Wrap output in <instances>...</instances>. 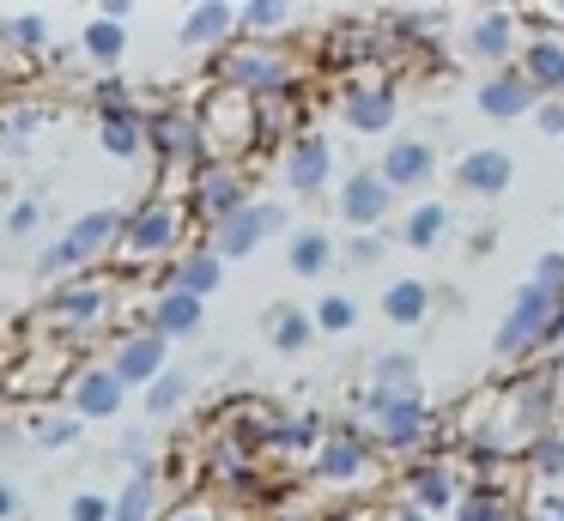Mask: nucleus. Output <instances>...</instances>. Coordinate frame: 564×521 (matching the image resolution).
Here are the masks:
<instances>
[{
    "label": "nucleus",
    "mask_w": 564,
    "mask_h": 521,
    "mask_svg": "<svg viewBox=\"0 0 564 521\" xmlns=\"http://www.w3.org/2000/svg\"><path fill=\"white\" fill-rule=\"evenodd\" d=\"M389 237H394V230H352V242H346L340 261L346 267H377L382 254H389Z\"/></svg>",
    "instance_id": "nucleus-42"
},
{
    "label": "nucleus",
    "mask_w": 564,
    "mask_h": 521,
    "mask_svg": "<svg viewBox=\"0 0 564 521\" xmlns=\"http://www.w3.org/2000/svg\"><path fill=\"white\" fill-rule=\"evenodd\" d=\"M159 521H219V509L213 503H176V509H164Z\"/></svg>",
    "instance_id": "nucleus-50"
},
{
    "label": "nucleus",
    "mask_w": 564,
    "mask_h": 521,
    "mask_svg": "<svg viewBox=\"0 0 564 521\" xmlns=\"http://www.w3.org/2000/svg\"><path fill=\"white\" fill-rule=\"evenodd\" d=\"M389 521H437V515H419L413 503H394V515H389Z\"/></svg>",
    "instance_id": "nucleus-54"
},
{
    "label": "nucleus",
    "mask_w": 564,
    "mask_h": 521,
    "mask_svg": "<svg viewBox=\"0 0 564 521\" xmlns=\"http://www.w3.org/2000/svg\"><path fill=\"white\" fill-rule=\"evenodd\" d=\"M122 225H128V206H86V213L37 254V279L67 285V279H79V273H98L104 254L122 249Z\"/></svg>",
    "instance_id": "nucleus-1"
},
{
    "label": "nucleus",
    "mask_w": 564,
    "mask_h": 521,
    "mask_svg": "<svg viewBox=\"0 0 564 521\" xmlns=\"http://www.w3.org/2000/svg\"><path fill=\"white\" fill-rule=\"evenodd\" d=\"M516 24H522V12L479 7L474 19L462 24V55L474 61V67H486V73L510 67V55H522V48H516Z\"/></svg>",
    "instance_id": "nucleus-15"
},
{
    "label": "nucleus",
    "mask_w": 564,
    "mask_h": 521,
    "mask_svg": "<svg viewBox=\"0 0 564 521\" xmlns=\"http://www.w3.org/2000/svg\"><path fill=\"white\" fill-rule=\"evenodd\" d=\"M219 285H225V261L207 249V242L183 249L171 267H164V291H188V297H200V303H207Z\"/></svg>",
    "instance_id": "nucleus-26"
},
{
    "label": "nucleus",
    "mask_w": 564,
    "mask_h": 521,
    "mask_svg": "<svg viewBox=\"0 0 564 521\" xmlns=\"http://www.w3.org/2000/svg\"><path fill=\"white\" fill-rule=\"evenodd\" d=\"M0 31H7L13 48H25V55H43V48H50V19H43V12H7Z\"/></svg>",
    "instance_id": "nucleus-40"
},
{
    "label": "nucleus",
    "mask_w": 564,
    "mask_h": 521,
    "mask_svg": "<svg viewBox=\"0 0 564 521\" xmlns=\"http://www.w3.org/2000/svg\"><path fill=\"white\" fill-rule=\"evenodd\" d=\"M322 436H328V431H322L316 412H297V419L268 412V419H261V455H316Z\"/></svg>",
    "instance_id": "nucleus-27"
},
{
    "label": "nucleus",
    "mask_w": 564,
    "mask_h": 521,
    "mask_svg": "<svg viewBox=\"0 0 564 521\" xmlns=\"http://www.w3.org/2000/svg\"><path fill=\"white\" fill-rule=\"evenodd\" d=\"M365 382H370V388H394V394L419 388V351H406V346L377 351V358H370V376H365Z\"/></svg>",
    "instance_id": "nucleus-35"
},
{
    "label": "nucleus",
    "mask_w": 564,
    "mask_h": 521,
    "mask_svg": "<svg viewBox=\"0 0 564 521\" xmlns=\"http://www.w3.org/2000/svg\"><path fill=\"white\" fill-rule=\"evenodd\" d=\"M462 491H467V479L449 455H419V460H406V473H401V503H413L419 515H437V521L455 515V509H462Z\"/></svg>",
    "instance_id": "nucleus-12"
},
{
    "label": "nucleus",
    "mask_w": 564,
    "mask_h": 521,
    "mask_svg": "<svg viewBox=\"0 0 564 521\" xmlns=\"http://www.w3.org/2000/svg\"><path fill=\"white\" fill-rule=\"evenodd\" d=\"M237 31H243V24H237V7H231V0H200V7L183 12V31H176V43H183V48H213V55H219V48L237 43Z\"/></svg>",
    "instance_id": "nucleus-22"
},
{
    "label": "nucleus",
    "mask_w": 564,
    "mask_h": 521,
    "mask_svg": "<svg viewBox=\"0 0 564 521\" xmlns=\"http://www.w3.org/2000/svg\"><path fill=\"white\" fill-rule=\"evenodd\" d=\"M455 188L474 194V200H503L516 182V152H503V145H474V152L455 158Z\"/></svg>",
    "instance_id": "nucleus-19"
},
{
    "label": "nucleus",
    "mask_w": 564,
    "mask_h": 521,
    "mask_svg": "<svg viewBox=\"0 0 564 521\" xmlns=\"http://www.w3.org/2000/svg\"><path fill=\"white\" fill-rule=\"evenodd\" d=\"M552 370H558V388H564V351H558V358H552Z\"/></svg>",
    "instance_id": "nucleus-57"
},
{
    "label": "nucleus",
    "mask_w": 564,
    "mask_h": 521,
    "mask_svg": "<svg viewBox=\"0 0 564 521\" xmlns=\"http://www.w3.org/2000/svg\"><path fill=\"white\" fill-rule=\"evenodd\" d=\"M116 310V279L110 273H79L67 279V285L50 291V303H43V322L62 327V334H91V327H104Z\"/></svg>",
    "instance_id": "nucleus-10"
},
{
    "label": "nucleus",
    "mask_w": 564,
    "mask_h": 521,
    "mask_svg": "<svg viewBox=\"0 0 564 521\" xmlns=\"http://www.w3.org/2000/svg\"><path fill=\"white\" fill-rule=\"evenodd\" d=\"M377 170H382V182H389L394 194H413V188H425V182L437 176V145L419 140V133L389 140V152L377 158Z\"/></svg>",
    "instance_id": "nucleus-21"
},
{
    "label": "nucleus",
    "mask_w": 564,
    "mask_h": 521,
    "mask_svg": "<svg viewBox=\"0 0 564 521\" xmlns=\"http://www.w3.org/2000/svg\"><path fill=\"white\" fill-rule=\"evenodd\" d=\"M467 249H474V254H491V249H498V225H479V230H474V242H467Z\"/></svg>",
    "instance_id": "nucleus-52"
},
{
    "label": "nucleus",
    "mask_w": 564,
    "mask_h": 521,
    "mask_svg": "<svg viewBox=\"0 0 564 521\" xmlns=\"http://www.w3.org/2000/svg\"><path fill=\"white\" fill-rule=\"evenodd\" d=\"M122 104H134V91H128V79H122V73H104V79L91 85V109L104 116V109H122Z\"/></svg>",
    "instance_id": "nucleus-44"
},
{
    "label": "nucleus",
    "mask_w": 564,
    "mask_h": 521,
    "mask_svg": "<svg viewBox=\"0 0 564 521\" xmlns=\"http://www.w3.org/2000/svg\"><path fill=\"white\" fill-rule=\"evenodd\" d=\"M455 521H522V509H516L510 485H486V479H467L462 491V509H455Z\"/></svg>",
    "instance_id": "nucleus-32"
},
{
    "label": "nucleus",
    "mask_w": 564,
    "mask_h": 521,
    "mask_svg": "<svg viewBox=\"0 0 564 521\" xmlns=\"http://www.w3.org/2000/svg\"><path fill=\"white\" fill-rule=\"evenodd\" d=\"M147 152L159 158V164H171V170L213 164L195 104H159V109H147Z\"/></svg>",
    "instance_id": "nucleus-9"
},
{
    "label": "nucleus",
    "mask_w": 564,
    "mask_h": 521,
    "mask_svg": "<svg viewBox=\"0 0 564 521\" xmlns=\"http://www.w3.org/2000/svg\"><path fill=\"white\" fill-rule=\"evenodd\" d=\"M280 182L297 194V200H322L334 188V140L322 128L297 133L292 145L280 152Z\"/></svg>",
    "instance_id": "nucleus-13"
},
{
    "label": "nucleus",
    "mask_w": 564,
    "mask_h": 521,
    "mask_svg": "<svg viewBox=\"0 0 564 521\" xmlns=\"http://www.w3.org/2000/svg\"><path fill=\"white\" fill-rule=\"evenodd\" d=\"M37 109H19V116H7V121H0V133H7V145H19V140H25V133H37Z\"/></svg>",
    "instance_id": "nucleus-49"
},
{
    "label": "nucleus",
    "mask_w": 564,
    "mask_h": 521,
    "mask_svg": "<svg viewBox=\"0 0 564 521\" xmlns=\"http://www.w3.org/2000/svg\"><path fill=\"white\" fill-rule=\"evenodd\" d=\"M528 521H558V515H552L546 503H534V509H528Z\"/></svg>",
    "instance_id": "nucleus-56"
},
{
    "label": "nucleus",
    "mask_w": 564,
    "mask_h": 521,
    "mask_svg": "<svg viewBox=\"0 0 564 521\" xmlns=\"http://www.w3.org/2000/svg\"><path fill=\"white\" fill-rule=\"evenodd\" d=\"M195 116H200V133H207V152L225 158V164H237L243 152L261 145V104L231 91V85H213L195 104Z\"/></svg>",
    "instance_id": "nucleus-5"
},
{
    "label": "nucleus",
    "mask_w": 564,
    "mask_h": 521,
    "mask_svg": "<svg viewBox=\"0 0 564 521\" xmlns=\"http://www.w3.org/2000/svg\"><path fill=\"white\" fill-rule=\"evenodd\" d=\"M249 200H256V188H249V170H243V164H225V158L188 170V182H183L188 225H207V230H219L225 218L243 213Z\"/></svg>",
    "instance_id": "nucleus-6"
},
{
    "label": "nucleus",
    "mask_w": 564,
    "mask_h": 521,
    "mask_svg": "<svg viewBox=\"0 0 564 521\" xmlns=\"http://www.w3.org/2000/svg\"><path fill=\"white\" fill-rule=\"evenodd\" d=\"M19 503H25V497H19V485L0 479V521H13V515H19Z\"/></svg>",
    "instance_id": "nucleus-51"
},
{
    "label": "nucleus",
    "mask_w": 564,
    "mask_h": 521,
    "mask_svg": "<svg viewBox=\"0 0 564 521\" xmlns=\"http://www.w3.org/2000/svg\"><path fill=\"white\" fill-rule=\"evenodd\" d=\"M522 467H528V479H540L546 491H558L564 485V431L534 436V443L522 448Z\"/></svg>",
    "instance_id": "nucleus-36"
},
{
    "label": "nucleus",
    "mask_w": 564,
    "mask_h": 521,
    "mask_svg": "<svg viewBox=\"0 0 564 521\" xmlns=\"http://www.w3.org/2000/svg\"><path fill=\"white\" fill-rule=\"evenodd\" d=\"M183 230H188L183 194H152V200H140L134 213H128L122 249H116V254H122L128 267H152V261L171 267L176 254H183Z\"/></svg>",
    "instance_id": "nucleus-4"
},
{
    "label": "nucleus",
    "mask_w": 564,
    "mask_h": 521,
    "mask_svg": "<svg viewBox=\"0 0 564 521\" xmlns=\"http://www.w3.org/2000/svg\"><path fill=\"white\" fill-rule=\"evenodd\" d=\"M280 230H292V213H285L273 194H256L243 213H231L219 230H207V249L219 254V261H243V254H256L261 242L280 237Z\"/></svg>",
    "instance_id": "nucleus-11"
},
{
    "label": "nucleus",
    "mask_w": 564,
    "mask_h": 521,
    "mask_svg": "<svg viewBox=\"0 0 564 521\" xmlns=\"http://www.w3.org/2000/svg\"><path fill=\"white\" fill-rule=\"evenodd\" d=\"M104 363L122 376V388H140V394H147V388L171 370V339H159L152 327H128V334H116V346Z\"/></svg>",
    "instance_id": "nucleus-17"
},
{
    "label": "nucleus",
    "mask_w": 564,
    "mask_h": 521,
    "mask_svg": "<svg viewBox=\"0 0 564 521\" xmlns=\"http://www.w3.org/2000/svg\"><path fill=\"white\" fill-rule=\"evenodd\" d=\"M528 279H540V285L564 291V249H546V254H534V267H528Z\"/></svg>",
    "instance_id": "nucleus-47"
},
{
    "label": "nucleus",
    "mask_w": 564,
    "mask_h": 521,
    "mask_svg": "<svg viewBox=\"0 0 564 521\" xmlns=\"http://www.w3.org/2000/svg\"><path fill=\"white\" fill-rule=\"evenodd\" d=\"M474 109L479 116H491V121H516V116H534L540 109V91L522 79V67H498V73H486V79L474 85Z\"/></svg>",
    "instance_id": "nucleus-20"
},
{
    "label": "nucleus",
    "mask_w": 564,
    "mask_h": 521,
    "mask_svg": "<svg viewBox=\"0 0 564 521\" xmlns=\"http://www.w3.org/2000/svg\"><path fill=\"white\" fill-rule=\"evenodd\" d=\"M122 467L128 473H159V455H152V436L147 431H128L122 436Z\"/></svg>",
    "instance_id": "nucleus-43"
},
{
    "label": "nucleus",
    "mask_w": 564,
    "mask_h": 521,
    "mask_svg": "<svg viewBox=\"0 0 564 521\" xmlns=\"http://www.w3.org/2000/svg\"><path fill=\"white\" fill-rule=\"evenodd\" d=\"M534 128L546 133V140H564V97H546V104L534 109Z\"/></svg>",
    "instance_id": "nucleus-48"
},
{
    "label": "nucleus",
    "mask_w": 564,
    "mask_h": 521,
    "mask_svg": "<svg viewBox=\"0 0 564 521\" xmlns=\"http://www.w3.org/2000/svg\"><path fill=\"white\" fill-rule=\"evenodd\" d=\"M334 261H340V242L322 225H297L292 237H285V267H292L297 279H322Z\"/></svg>",
    "instance_id": "nucleus-28"
},
{
    "label": "nucleus",
    "mask_w": 564,
    "mask_h": 521,
    "mask_svg": "<svg viewBox=\"0 0 564 521\" xmlns=\"http://www.w3.org/2000/svg\"><path fill=\"white\" fill-rule=\"evenodd\" d=\"M394 116H401V91H394V79H352L340 91V121L352 133H389Z\"/></svg>",
    "instance_id": "nucleus-18"
},
{
    "label": "nucleus",
    "mask_w": 564,
    "mask_h": 521,
    "mask_svg": "<svg viewBox=\"0 0 564 521\" xmlns=\"http://www.w3.org/2000/svg\"><path fill=\"white\" fill-rule=\"evenodd\" d=\"M540 503H546V509H552V515H558V521H564V485H558V491H546V497H540Z\"/></svg>",
    "instance_id": "nucleus-55"
},
{
    "label": "nucleus",
    "mask_w": 564,
    "mask_h": 521,
    "mask_svg": "<svg viewBox=\"0 0 564 521\" xmlns=\"http://www.w3.org/2000/svg\"><path fill=\"white\" fill-rule=\"evenodd\" d=\"M122 400H128V388L110 363H74V376H67V388H62V412H74L79 424L116 419Z\"/></svg>",
    "instance_id": "nucleus-14"
},
{
    "label": "nucleus",
    "mask_w": 564,
    "mask_h": 521,
    "mask_svg": "<svg viewBox=\"0 0 564 521\" xmlns=\"http://www.w3.org/2000/svg\"><path fill=\"white\" fill-rule=\"evenodd\" d=\"M394 237H401L413 254H431L443 237H449V206H443V200H419V206H406V218H401V230H394Z\"/></svg>",
    "instance_id": "nucleus-33"
},
{
    "label": "nucleus",
    "mask_w": 564,
    "mask_h": 521,
    "mask_svg": "<svg viewBox=\"0 0 564 521\" xmlns=\"http://www.w3.org/2000/svg\"><path fill=\"white\" fill-rule=\"evenodd\" d=\"M382 473V448L370 431H358V424H340V431L322 436V448L310 455V479L328 485V491H352V485L377 479Z\"/></svg>",
    "instance_id": "nucleus-7"
},
{
    "label": "nucleus",
    "mask_w": 564,
    "mask_h": 521,
    "mask_svg": "<svg viewBox=\"0 0 564 521\" xmlns=\"http://www.w3.org/2000/svg\"><path fill=\"white\" fill-rule=\"evenodd\" d=\"M98 145L104 158H116V164H140L147 152V109L140 104H122V109H104L98 116Z\"/></svg>",
    "instance_id": "nucleus-24"
},
{
    "label": "nucleus",
    "mask_w": 564,
    "mask_h": 521,
    "mask_svg": "<svg viewBox=\"0 0 564 521\" xmlns=\"http://www.w3.org/2000/svg\"><path fill=\"white\" fill-rule=\"evenodd\" d=\"M213 85H231V91L256 97V104H273V97H297V61L273 43H231L213 55Z\"/></svg>",
    "instance_id": "nucleus-3"
},
{
    "label": "nucleus",
    "mask_w": 564,
    "mask_h": 521,
    "mask_svg": "<svg viewBox=\"0 0 564 521\" xmlns=\"http://www.w3.org/2000/svg\"><path fill=\"white\" fill-rule=\"evenodd\" d=\"M79 55H86L91 67L116 73L128 61V24H110V19H98V12H91V19L79 24Z\"/></svg>",
    "instance_id": "nucleus-31"
},
{
    "label": "nucleus",
    "mask_w": 564,
    "mask_h": 521,
    "mask_svg": "<svg viewBox=\"0 0 564 521\" xmlns=\"http://www.w3.org/2000/svg\"><path fill=\"white\" fill-rule=\"evenodd\" d=\"M79 431H86V424H79L74 412H37V419L25 424L31 448H74V443H79Z\"/></svg>",
    "instance_id": "nucleus-39"
},
{
    "label": "nucleus",
    "mask_w": 564,
    "mask_h": 521,
    "mask_svg": "<svg viewBox=\"0 0 564 521\" xmlns=\"http://www.w3.org/2000/svg\"><path fill=\"white\" fill-rule=\"evenodd\" d=\"M431 297H437V291L425 285V279H389V285H382V322L389 327H425L431 322Z\"/></svg>",
    "instance_id": "nucleus-29"
},
{
    "label": "nucleus",
    "mask_w": 564,
    "mask_h": 521,
    "mask_svg": "<svg viewBox=\"0 0 564 521\" xmlns=\"http://www.w3.org/2000/svg\"><path fill=\"white\" fill-rule=\"evenodd\" d=\"M310 315H316V334H352V327H358V297L328 291L322 303H310Z\"/></svg>",
    "instance_id": "nucleus-41"
},
{
    "label": "nucleus",
    "mask_w": 564,
    "mask_h": 521,
    "mask_svg": "<svg viewBox=\"0 0 564 521\" xmlns=\"http://www.w3.org/2000/svg\"><path fill=\"white\" fill-rule=\"evenodd\" d=\"M0 61H7V31H0Z\"/></svg>",
    "instance_id": "nucleus-58"
},
{
    "label": "nucleus",
    "mask_w": 564,
    "mask_h": 521,
    "mask_svg": "<svg viewBox=\"0 0 564 521\" xmlns=\"http://www.w3.org/2000/svg\"><path fill=\"white\" fill-rule=\"evenodd\" d=\"M128 12H134L128 0H104V7H98V19H110V24H128Z\"/></svg>",
    "instance_id": "nucleus-53"
},
{
    "label": "nucleus",
    "mask_w": 564,
    "mask_h": 521,
    "mask_svg": "<svg viewBox=\"0 0 564 521\" xmlns=\"http://www.w3.org/2000/svg\"><path fill=\"white\" fill-rule=\"evenodd\" d=\"M370 436H377L382 455H419V448H437L443 419L425 400V388H413V394H394L389 406L370 419Z\"/></svg>",
    "instance_id": "nucleus-8"
},
{
    "label": "nucleus",
    "mask_w": 564,
    "mask_h": 521,
    "mask_svg": "<svg viewBox=\"0 0 564 521\" xmlns=\"http://www.w3.org/2000/svg\"><path fill=\"white\" fill-rule=\"evenodd\" d=\"M159 515V473H128V485L110 497V521H152Z\"/></svg>",
    "instance_id": "nucleus-34"
},
{
    "label": "nucleus",
    "mask_w": 564,
    "mask_h": 521,
    "mask_svg": "<svg viewBox=\"0 0 564 521\" xmlns=\"http://www.w3.org/2000/svg\"><path fill=\"white\" fill-rule=\"evenodd\" d=\"M67 521H110V497L104 491H74L67 497Z\"/></svg>",
    "instance_id": "nucleus-46"
},
{
    "label": "nucleus",
    "mask_w": 564,
    "mask_h": 521,
    "mask_svg": "<svg viewBox=\"0 0 564 521\" xmlns=\"http://www.w3.org/2000/svg\"><path fill=\"white\" fill-rule=\"evenodd\" d=\"M516 67H522V79L540 91V104H546V97H564V31L528 36L522 55H516Z\"/></svg>",
    "instance_id": "nucleus-25"
},
{
    "label": "nucleus",
    "mask_w": 564,
    "mask_h": 521,
    "mask_svg": "<svg viewBox=\"0 0 564 521\" xmlns=\"http://www.w3.org/2000/svg\"><path fill=\"white\" fill-rule=\"evenodd\" d=\"M558 310H564V291L540 285V279H522V285L510 291V310H503L498 334H491V358L528 370L540 351H552V322H558Z\"/></svg>",
    "instance_id": "nucleus-2"
},
{
    "label": "nucleus",
    "mask_w": 564,
    "mask_h": 521,
    "mask_svg": "<svg viewBox=\"0 0 564 521\" xmlns=\"http://www.w3.org/2000/svg\"><path fill=\"white\" fill-rule=\"evenodd\" d=\"M292 0H243L237 7V24H243V36H256V43H268V36H280L285 24H292Z\"/></svg>",
    "instance_id": "nucleus-37"
},
{
    "label": "nucleus",
    "mask_w": 564,
    "mask_h": 521,
    "mask_svg": "<svg viewBox=\"0 0 564 521\" xmlns=\"http://www.w3.org/2000/svg\"><path fill=\"white\" fill-rule=\"evenodd\" d=\"M261 327H268V346L285 351V358H297V351L316 346V315H310L304 303H273Z\"/></svg>",
    "instance_id": "nucleus-30"
},
{
    "label": "nucleus",
    "mask_w": 564,
    "mask_h": 521,
    "mask_svg": "<svg viewBox=\"0 0 564 521\" xmlns=\"http://www.w3.org/2000/svg\"><path fill=\"white\" fill-rule=\"evenodd\" d=\"M37 225H43V200H37V194H25V200L7 206V237H31Z\"/></svg>",
    "instance_id": "nucleus-45"
},
{
    "label": "nucleus",
    "mask_w": 564,
    "mask_h": 521,
    "mask_svg": "<svg viewBox=\"0 0 564 521\" xmlns=\"http://www.w3.org/2000/svg\"><path fill=\"white\" fill-rule=\"evenodd\" d=\"M188 394H195V382H188V370H164L159 382L147 388V419H152V424L176 419V412L188 406Z\"/></svg>",
    "instance_id": "nucleus-38"
},
{
    "label": "nucleus",
    "mask_w": 564,
    "mask_h": 521,
    "mask_svg": "<svg viewBox=\"0 0 564 521\" xmlns=\"http://www.w3.org/2000/svg\"><path fill=\"white\" fill-rule=\"evenodd\" d=\"M200 322H207V303L200 297H188V291H164L159 285V297L147 303V315H140V327H152L159 339H195L200 334Z\"/></svg>",
    "instance_id": "nucleus-23"
},
{
    "label": "nucleus",
    "mask_w": 564,
    "mask_h": 521,
    "mask_svg": "<svg viewBox=\"0 0 564 521\" xmlns=\"http://www.w3.org/2000/svg\"><path fill=\"white\" fill-rule=\"evenodd\" d=\"M394 200H401V194L382 182L377 164L346 170V176H340V194H334V206H340V218H346L352 230H382V225H389V213H394Z\"/></svg>",
    "instance_id": "nucleus-16"
}]
</instances>
